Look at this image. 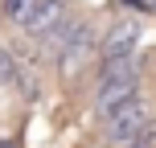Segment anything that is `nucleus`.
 Masks as SVG:
<instances>
[{
  "instance_id": "nucleus-1",
  "label": "nucleus",
  "mask_w": 156,
  "mask_h": 148,
  "mask_svg": "<svg viewBox=\"0 0 156 148\" xmlns=\"http://www.w3.org/2000/svg\"><path fill=\"white\" fill-rule=\"evenodd\" d=\"M140 99V58H107L103 62V78H99V95L94 107L99 115H115L123 103Z\"/></svg>"
},
{
  "instance_id": "nucleus-2",
  "label": "nucleus",
  "mask_w": 156,
  "mask_h": 148,
  "mask_svg": "<svg viewBox=\"0 0 156 148\" xmlns=\"http://www.w3.org/2000/svg\"><path fill=\"white\" fill-rule=\"evenodd\" d=\"M103 124H107V140H111V144L132 148V144L144 136V128L152 124V111H148V103H144V99H132V103H123L115 115H107Z\"/></svg>"
},
{
  "instance_id": "nucleus-3",
  "label": "nucleus",
  "mask_w": 156,
  "mask_h": 148,
  "mask_svg": "<svg viewBox=\"0 0 156 148\" xmlns=\"http://www.w3.org/2000/svg\"><path fill=\"white\" fill-rule=\"evenodd\" d=\"M136 41H140V21L123 16V21H115L107 33H103V41H99V54H103V62H107V58H132Z\"/></svg>"
},
{
  "instance_id": "nucleus-4",
  "label": "nucleus",
  "mask_w": 156,
  "mask_h": 148,
  "mask_svg": "<svg viewBox=\"0 0 156 148\" xmlns=\"http://www.w3.org/2000/svg\"><path fill=\"white\" fill-rule=\"evenodd\" d=\"M66 16H70L66 0H33V8L21 16V29L33 33V37H45V33L54 29L58 21H66Z\"/></svg>"
},
{
  "instance_id": "nucleus-5",
  "label": "nucleus",
  "mask_w": 156,
  "mask_h": 148,
  "mask_svg": "<svg viewBox=\"0 0 156 148\" xmlns=\"http://www.w3.org/2000/svg\"><path fill=\"white\" fill-rule=\"evenodd\" d=\"M16 74H21V62H16V58L8 54L4 45H0V86H8V82H16Z\"/></svg>"
},
{
  "instance_id": "nucleus-6",
  "label": "nucleus",
  "mask_w": 156,
  "mask_h": 148,
  "mask_svg": "<svg viewBox=\"0 0 156 148\" xmlns=\"http://www.w3.org/2000/svg\"><path fill=\"white\" fill-rule=\"evenodd\" d=\"M33 8V0H4V13L12 16V25H21V16Z\"/></svg>"
},
{
  "instance_id": "nucleus-7",
  "label": "nucleus",
  "mask_w": 156,
  "mask_h": 148,
  "mask_svg": "<svg viewBox=\"0 0 156 148\" xmlns=\"http://www.w3.org/2000/svg\"><path fill=\"white\" fill-rule=\"evenodd\" d=\"M132 148H156V124H148V128H144V136H140Z\"/></svg>"
},
{
  "instance_id": "nucleus-8",
  "label": "nucleus",
  "mask_w": 156,
  "mask_h": 148,
  "mask_svg": "<svg viewBox=\"0 0 156 148\" xmlns=\"http://www.w3.org/2000/svg\"><path fill=\"white\" fill-rule=\"evenodd\" d=\"M0 148H16V140H0Z\"/></svg>"
},
{
  "instance_id": "nucleus-9",
  "label": "nucleus",
  "mask_w": 156,
  "mask_h": 148,
  "mask_svg": "<svg viewBox=\"0 0 156 148\" xmlns=\"http://www.w3.org/2000/svg\"><path fill=\"white\" fill-rule=\"evenodd\" d=\"M152 8H156V0H152Z\"/></svg>"
}]
</instances>
